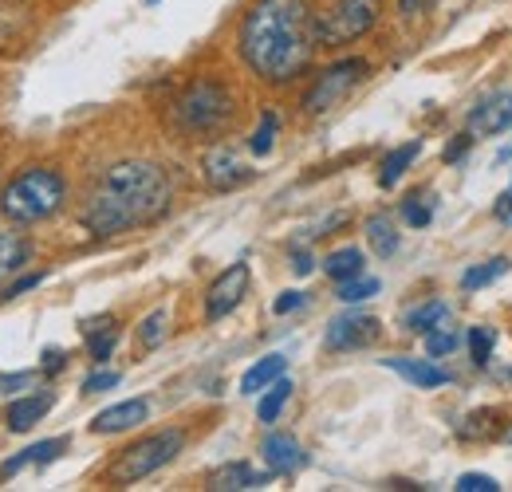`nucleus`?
Listing matches in <instances>:
<instances>
[{
    "mask_svg": "<svg viewBox=\"0 0 512 492\" xmlns=\"http://www.w3.org/2000/svg\"><path fill=\"white\" fill-rule=\"evenodd\" d=\"M316 20L308 0H256L241 28V52L260 79L288 83L316 52Z\"/></svg>",
    "mask_w": 512,
    "mask_h": 492,
    "instance_id": "obj_1",
    "label": "nucleus"
},
{
    "mask_svg": "<svg viewBox=\"0 0 512 492\" xmlns=\"http://www.w3.org/2000/svg\"><path fill=\"white\" fill-rule=\"evenodd\" d=\"M166 205H170V182L158 166L119 162L99 178L95 193L87 197L83 225L99 237H115V233H127L134 225L162 217Z\"/></svg>",
    "mask_w": 512,
    "mask_h": 492,
    "instance_id": "obj_2",
    "label": "nucleus"
},
{
    "mask_svg": "<svg viewBox=\"0 0 512 492\" xmlns=\"http://www.w3.org/2000/svg\"><path fill=\"white\" fill-rule=\"evenodd\" d=\"M67 185L64 174L48 170V166H28L20 170L0 193V213L16 225H32V221H48L64 209Z\"/></svg>",
    "mask_w": 512,
    "mask_h": 492,
    "instance_id": "obj_3",
    "label": "nucleus"
},
{
    "mask_svg": "<svg viewBox=\"0 0 512 492\" xmlns=\"http://www.w3.org/2000/svg\"><path fill=\"white\" fill-rule=\"evenodd\" d=\"M182 445H186V437H182L178 430L154 433V437H146V441L130 445L127 453L111 465V481H115V485H134V481H142V477L158 473L162 465H170V461L182 453Z\"/></svg>",
    "mask_w": 512,
    "mask_h": 492,
    "instance_id": "obj_4",
    "label": "nucleus"
},
{
    "mask_svg": "<svg viewBox=\"0 0 512 492\" xmlns=\"http://www.w3.org/2000/svg\"><path fill=\"white\" fill-rule=\"evenodd\" d=\"M229 115H233V99L217 79H197L178 103V123L197 134L225 126Z\"/></svg>",
    "mask_w": 512,
    "mask_h": 492,
    "instance_id": "obj_5",
    "label": "nucleus"
},
{
    "mask_svg": "<svg viewBox=\"0 0 512 492\" xmlns=\"http://www.w3.org/2000/svg\"><path fill=\"white\" fill-rule=\"evenodd\" d=\"M379 16V0H335L320 20H316V40L320 44H343L363 36Z\"/></svg>",
    "mask_w": 512,
    "mask_h": 492,
    "instance_id": "obj_6",
    "label": "nucleus"
},
{
    "mask_svg": "<svg viewBox=\"0 0 512 492\" xmlns=\"http://www.w3.org/2000/svg\"><path fill=\"white\" fill-rule=\"evenodd\" d=\"M363 75H367V63L363 60H343V63H335V67H327L320 79H316V87L308 91L304 107H308L312 115H323V111L335 107V103H339Z\"/></svg>",
    "mask_w": 512,
    "mask_h": 492,
    "instance_id": "obj_7",
    "label": "nucleus"
},
{
    "mask_svg": "<svg viewBox=\"0 0 512 492\" xmlns=\"http://www.w3.org/2000/svg\"><path fill=\"white\" fill-rule=\"evenodd\" d=\"M379 339V319L375 315H339L331 319L323 343L331 351H359V347H371Z\"/></svg>",
    "mask_w": 512,
    "mask_h": 492,
    "instance_id": "obj_8",
    "label": "nucleus"
},
{
    "mask_svg": "<svg viewBox=\"0 0 512 492\" xmlns=\"http://www.w3.org/2000/svg\"><path fill=\"white\" fill-rule=\"evenodd\" d=\"M245 292H249V264H233V268H225V272L213 280L209 296H205V315H209V319L229 315V311L245 300Z\"/></svg>",
    "mask_w": 512,
    "mask_h": 492,
    "instance_id": "obj_9",
    "label": "nucleus"
},
{
    "mask_svg": "<svg viewBox=\"0 0 512 492\" xmlns=\"http://www.w3.org/2000/svg\"><path fill=\"white\" fill-rule=\"evenodd\" d=\"M205 178H209L213 189H237V185H245L253 178V170L241 162V154L233 146H213L205 154Z\"/></svg>",
    "mask_w": 512,
    "mask_h": 492,
    "instance_id": "obj_10",
    "label": "nucleus"
},
{
    "mask_svg": "<svg viewBox=\"0 0 512 492\" xmlns=\"http://www.w3.org/2000/svg\"><path fill=\"white\" fill-rule=\"evenodd\" d=\"M260 453H264V465H268V473H276V477H288V473H300L304 469V449H300V441L296 437H288V433H268L264 437V445H260Z\"/></svg>",
    "mask_w": 512,
    "mask_h": 492,
    "instance_id": "obj_11",
    "label": "nucleus"
},
{
    "mask_svg": "<svg viewBox=\"0 0 512 492\" xmlns=\"http://www.w3.org/2000/svg\"><path fill=\"white\" fill-rule=\"evenodd\" d=\"M469 126H473L477 134H501V130H509L512 126V91H497V95L481 99V103L473 107V115H469Z\"/></svg>",
    "mask_w": 512,
    "mask_h": 492,
    "instance_id": "obj_12",
    "label": "nucleus"
},
{
    "mask_svg": "<svg viewBox=\"0 0 512 492\" xmlns=\"http://www.w3.org/2000/svg\"><path fill=\"white\" fill-rule=\"evenodd\" d=\"M268 481H272V473H256L253 465L233 461V465H225V469H217V473L209 477V489L213 492H245V489H264Z\"/></svg>",
    "mask_w": 512,
    "mask_h": 492,
    "instance_id": "obj_13",
    "label": "nucleus"
},
{
    "mask_svg": "<svg viewBox=\"0 0 512 492\" xmlns=\"http://www.w3.org/2000/svg\"><path fill=\"white\" fill-rule=\"evenodd\" d=\"M146 414H150V406H146L142 398H130V402H119V406H111V410L95 414L91 430L95 433H123V430H130V426H138V422H146Z\"/></svg>",
    "mask_w": 512,
    "mask_h": 492,
    "instance_id": "obj_14",
    "label": "nucleus"
},
{
    "mask_svg": "<svg viewBox=\"0 0 512 492\" xmlns=\"http://www.w3.org/2000/svg\"><path fill=\"white\" fill-rule=\"evenodd\" d=\"M386 370H394V374H402L406 382H414V386H422V390H434V386H446L449 370L434 367V363H426V359H383Z\"/></svg>",
    "mask_w": 512,
    "mask_h": 492,
    "instance_id": "obj_15",
    "label": "nucleus"
},
{
    "mask_svg": "<svg viewBox=\"0 0 512 492\" xmlns=\"http://www.w3.org/2000/svg\"><path fill=\"white\" fill-rule=\"evenodd\" d=\"M52 394H28V398H16L8 406V430L12 433H28L36 422H44V414L52 410Z\"/></svg>",
    "mask_w": 512,
    "mask_h": 492,
    "instance_id": "obj_16",
    "label": "nucleus"
},
{
    "mask_svg": "<svg viewBox=\"0 0 512 492\" xmlns=\"http://www.w3.org/2000/svg\"><path fill=\"white\" fill-rule=\"evenodd\" d=\"M284 367H288L284 355H264L260 363H253V367L245 370V378H241V394H260L264 386H272V382L284 374Z\"/></svg>",
    "mask_w": 512,
    "mask_h": 492,
    "instance_id": "obj_17",
    "label": "nucleus"
},
{
    "mask_svg": "<svg viewBox=\"0 0 512 492\" xmlns=\"http://www.w3.org/2000/svg\"><path fill=\"white\" fill-rule=\"evenodd\" d=\"M28 256H32V245H28L20 233L0 229V280L12 276L20 264H28Z\"/></svg>",
    "mask_w": 512,
    "mask_h": 492,
    "instance_id": "obj_18",
    "label": "nucleus"
},
{
    "mask_svg": "<svg viewBox=\"0 0 512 492\" xmlns=\"http://www.w3.org/2000/svg\"><path fill=\"white\" fill-rule=\"evenodd\" d=\"M323 272H327L335 284H343V280H351V276L363 272V252H359V248H335V252L323 260Z\"/></svg>",
    "mask_w": 512,
    "mask_h": 492,
    "instance_id": "obj_19",
    "label": "nucleus"
},
{
    "mask_svg": "<svg viewBox=\"0 0 512 492\" xmlns=\"http://www.w3.org/2000/svg\"><path fill=\"white\" fill-rule=\"evenodd\" d=\"M367 241H371V248H375L379 256H394V252H398V229H394L390 213H375V217L367 221Z\"/></svg>",
    "mask_w": 512,
    "mask_h": 492,
    "instance_id": "obj_20",
    "label": "nucleus"
},
{
    "mask_svg": "<svg viewBox=\"0 0 512 492\" xmlns=\"http://www.w3.org/2000/svg\"><path fill=\"white\" fill-rule=\"evenodd\" d=\"M449 308L442 300H430V304H422V308L406 311V331H414V335H430L434 327H442L446 323Z\"/></svg>",
    "mask_w": 512,
    "mask_h": 492,
    "instance_id": "obj_21",
    "label": "nucleus"
},
{
    "mask_svg": "<svg viewBox=\"0 0 512 492\" xmlns=\"http://www.w3.org/2000/svg\"><path fill=\"white\" fill-rule=\"evenodd\" d=\"M288 394H292V382L280 374L272 386H264V398H260V406H256V418L268 426V422H276L280 418V410H284V402H288Z\"/></svg>",
    "mask_w": 512,
    "mask_h": 492,
    "instance_id": "obj_22",
    "label": "nucleus"
},
{
    "mask_svg": "<svg viewBox=\"0 0 512 492\" xmlns=\"http://www.w3.org/2000/svg\"><path fill=\"white\" fill-rule=\"evenodd\" d=\"M418 154H422V142H406V146L390 150V154H386V162H383V174H379V182L390 189V185L402 178V170H406V166H410Z\"/></svg>",
    "mask_w": 512,
    "mask_h": 492,
    "instance_id": "obj_23",
    "label": "nucleus"
},
{
    "mask_svg": "<svg viewBox=\"0 0 512 492\" xmlns=\"http://www.w3.org/2000/svg\"><path fill=\"white\" fill-rule=\"evenodd\" d=\"M505 272H509V260H505V256H497V260H485V264H477V268H469V272L461 276V288H465V292H477V288H485V284L501 280Z\"/></svg>",
    "mask_w": 512,
    "mask_h": 492,
    "instance_id": "obj_24",
    "label": "nucleus"
},
{
    "mask_svg": "<svg viewBox=\"0 0 512 492\" xmlns=\"http://www.w3.org/2000/svg\"><path fill=\"white\" fill-rule=\"evenodd\" d=\"M379 288H383V284H379L375 276H363V272H359V276H351V280L339 284V300H343V304H359V300L379 296Z\"/></svg>",
    "mask_w": 512,
    "mask_h": 492,
    "instance_id": "obj_25",
    "label": "nucleus"
},
{
    "mask_svg": "<svg viewBox=\"0 0 512 492\" xmlns=\"http://www.w3.org/2000/svg\"><path fill=\"white\" fill-rule=\"evenodd\" d=\"M465 339H469V355H473V363H477V367H485V363L493 359V347H497V335H493L489 327H473V331H469Z\"/></svg>",
    "mask_w": 512,
    "mask_h": 492,
    "instance_id": "obj_26",
    "label": "nucleus"
},
{
    "mask_svg": "<svg viewBox=\"0 0 512 492\" xmlns=\"http://www.w3.org/2000/svg\"><path fill=\"white\" fill-rule=\"evenodd\" d=\"M276 115L272 111H264L260 115V126H256L253 142H249V150H253L256 158H264V154H272V142H276Z\"/></svg>",
    "mask_w": 512,
    "mask_h": 492,
    "instance_id": "obj_27",
    "label": "nucleus"
},
{
    "mask_svg": "<svg viewBox=\"0 0 512 492\" xmlns=\"http://www.w3.org/2000/svg\"><path fill=\"white\" fill-rule=\"evenodd\" d=\"M87 335H91V359H95V363H107V355H111L115 343H119L115 327H111V323H107V327H87Z\"/></svg>",
    "mask_w": 512,
    "mask_h": 492,
    "instance_id": "obj_28",
    "label": "nucleus"
},
{
    "mask_svg": "<svg viewBox=\"0 0 512 492\" xmlns=\"http://www.w3.org/2000/svg\"><path fill=\"white\" fill-rule=\"evenodd\" d=\"M162 335H166V311L158 308L142 319V327H138V343H142V347H158Z\"/></svg>",
    "mask_w": 512,
    "mask_h": 492,
    "instance_id": "obj_29",
    "label": "nucleus"
},
{
    "mask_svg": "<svg viewBox=\"0 0 512 492\" xmlns=\"http://www.w3.org/2000/svg\"><path fill=\"white\" fill-rule=\"evenodd\" d=\"M457 343H461V335H457V331L434 327V331L426 335V355H430V359H442V355H449V351H457Z\"/></svg>",
    "mask_w": 512,
    "mask_h": 492,
    "instance_id": "obj_30",
    "label": "nucleus"
},
{
    "mask_svg": "<svg viewBox=\"0 0 512 492\" xmlns=\"http://www.w3.org/2000/svg\"><path fill=\"white\" fill-rule=\"evenodd\" d=\"M64 449H67V441H64V437H56V441H40V445H32V449H24V453H28V461L48 465V461H56Z\"/></svg>",
    "mask_w": 512,
    "mask_h": 492,
    "instance_id": "obj_31",
    "label": "nucleus"
},
{
    "mask_svg": "<svg viewBox=\"0 0 512 492\" xmlns=\"http://www.w3.org/2000/svg\"><path fill=\"white\" fill-rule=\"evenodd\" d=\"M453 489L457 492H501V485H497L493 477H485V473H461Z\"/></svg>",
    "mask_w": 512,
    "mask_h": 492,
    "instance_id": "obj_32",
    "label": "nucleus"
},
{
    "mask_svg": "<svg viewBox=\"0 0 512 492\" xmlns=\"http://www.w3.org/2000/svg\"><path fill=\"white\" fill-rule=\"evenodd\" d=\"M402 217H406V225H414V229H422V225H430V205H422V197H406L402 201Z\"/></svg>",
    "mask_w": 512,
    "mask_h": 492,
    "instance_id": "obj_33",
    "label": "nucleus"
},
{
    "mask_svg": "<svg viewBox=\"0 0 512 492\" xmlns=\"http://www.w3.org/2000/svg\"><path fill=\"white\" fill-rule=\"evenodd\" d=\"M115 386H119V374L115 370H99V374H91L83 382V394H103V390H115Z\"/></svg>",
    "mask_w": 512,
    "mask_h": 492,
    "instance_id": "obj_34",
    "label": "nucleus"
},
{
    "mask_svg": "<svg viewBox=\"0 0 512 492\" xmlns=\"http://www.w3.org/2000/svg\"><path fill=\"white\" fill-rule=\"evenodd\" d=\"M40 280H44L40 272H32V276H20L16 284H8V288H4V296H0V300H12V296H20V292H28V288H36Z\"/></svg>",
    "mask_w": 512,
    "mask_h": 492,
    "instance_id": "obj_35",
    "label": "nucleus"
},
{
    "mask_svg": "<svg viewBox=\"0 0 512 492\" xmlns=\"http://www.w3.org/2000/svg\"><path fill=\"white\" fill-rule=\"evenodd\" d=\"M296 308H304V292H284V296L272 304L276 315H288V311H296Z\"/></svg>",
    "mask_w": 512,
    "mask_h": 492,
    "instance_id": "obj_36",
    "label": "nucleus"
},
{
    "mask_svg": "<svg viewBox=\"0 0 512 492\" xmlns=\"http://www.w3.org/2000/svg\"><path fill=\"white\" fill-rule=\"evenodd\" d=\"M461 154H469V134H457L453 142L446 146V162H457Z\"/></svg>",
    "mask_w": 512,
    "mask_h": 492,
    "instance_id": "obj_37",
    "label": "nucleus"
},
{
    "mask_svg": "<svg viewBox=\"0 0 512 492\" xmlns=\"http://www.w3.org/2000/svg\"><path fill=\"white\" fill-rule=\"evenodd\" d=\"M312 268H316V260H312L308 252H292V272H296V276H308Z\"/></svg>",
    "mask_w": 512,
    "mask_h": 492,
    "instance_id": "obj_38",
    "label": "nucleus"
},
{
    "mask_svg": "<svg viewBox=\"0 0 512 492\" xmlns=\"http://www.w3.org/2000/svg\"><path fill=\"white\" fill-rule=\"evenodd\" d=\"M44 370H48V374H56V370H64V351H56V347H48V351H44Z\"/></svg>",
    "mask_w": 512,
    "mask_h": 492,
    "instance_id": "obj_39",
    "label": "nucleus"
},
{
    "mask_svg": "<svg viewBox=\"0 0 512 492\" xmlns=\"http://www.w3.org/2000/svg\"><path fill=\"white\" fill-rule=\"evenodd\" d=\"M497 217H501V221H512V185L497 197Z\"/></svg>",
    "mask_w": 512,
    "mask_h": 492,
    "instance_id": "obj_40",
    "label": "nucleus"
},
{
    "mask_svg": "<svg viewBox=\"0 0 512 492\" xmlns=\"http://www.w3.org/2000/svg\"><path fill=\"white\" fill-rule=\"evenodd\" d=\"M422 4H434V0H402V8H406V12H414V8H422Z\"/></svg>",
    "mask_w": 512,
    "mask_h": 492,
    "instance_id": "obj_41",
    "label": "nucleus"
},
{
    "mask_svg": "<svg viewBox=\"0 0 512 492\" xmlns=\"http://www.w3.org/2000/svg\"><path fill=\"white\" fill-rule=\"evenodd\" d=\"M505 441H509V445H512V430H509V433H505Z\"/></svg>",
    "mask_w": 512,
    "mask_h": 492,
    "instance_id": "obj_42",
    "label": "nucleus"
}]
</instances>
